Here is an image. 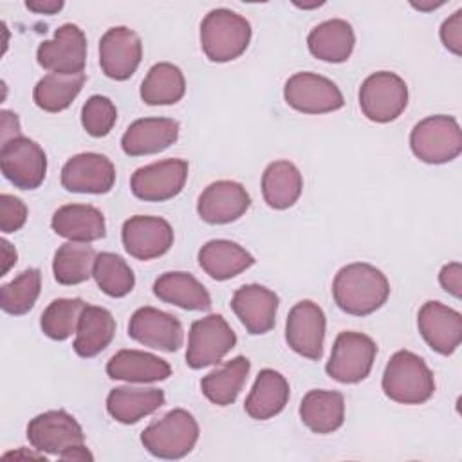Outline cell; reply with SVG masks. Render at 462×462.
I'll list each match as a JSON object with an SVG mask.
<instances>
[{"mask_svg": "<svg viewBox=\"0 0 462 462\" xmlns=\"http://www.w3.org/2000/svg\"><path fill=\"white\" fill-rule=\"evenodd\" d=\"M332 296L343 312L368 316L386 303L390 282L381 269L365 262H354L336 273Z\"/></svg>", "mask_w": 462, "mask_h": 462, "instance_id": "6da1fadb", "label": "cell"}, {"mask_svg": "<svg viewBox=\"0 0 462 462\" xmlns=\"http://www.w3.org/2000/svg\"><path fill=\"white\" fill-rule=\"evenodd\" d=\"M29 444L47 455L61 460H92V453L85 448V433L79 422L65 410H49L27 424Z\"/></svg>", "mask_w": 462, "mask_h": 462, "instance_id": "7a4b0ae2", "label": "cell"}, {"mask_svg": "<svg viewBox=\"0 0 462 462\" xmlns=\"http://www.w3.org/2000/svg\"><path fill=\"white\" fill-rule=\"evenodd\" d=\"M381 386L393 402L422 404L435 393V377L420 356L397 350L384 366Z\"/></svg>", "mask_w": 462, "mask_h": 462, "instance_id": "3957f363", "label": "cell"}, {"mask_svg": "<svg viewBox=\"0 0 462 462\" xmlns=\"http://www.w3.org/2000/svg\"><path fill=\"white\" fill-rule=\"evenodd\" d=\"M249 42L251 23L231 9H211L200 23V45L209 61H233L245 52Z\"/></svg>", "mask_w": 462, "mask_h": 462, "instance_id": "277c9868", "label": "cell"}, {"mask_svg": "<svg viewBox=\"0 0 462 462\" xmlns=\"http://www.w3.org/2000/svg\"><path fill=\"white\" fill-rule=\"evenodd\" d=\"M199 433L200 430L195 417L184 408H175L146 426L141 433V442L150 455L177 460L191 453Z\"/></svg>", "mask_w": 462, "mask_h": 462, "instance_id": "5b68a950", "label": "cell"}, {"mask_svg": "<svg viewBox=\"0 0 462 462\" xmlns=\"http://www.w3.org/2000/svg\"><path fill=\"white\" fill-rule=\"evenodd\" d=\"M413 155L426 164H444L462 152V130L453 116H428L410 134Z\"/></svg>", "mask_w": 462, "mask_h": 462, "instance_id": "8992f818", "label": "cell"}, {"mask_svg": "<svg viewBox=\"0 0 462 462\" xmlns=\"http://www.w3.org/2000/svg\"><path fill=\"white\" fill-rule=\"evenodd\" d=\"M375 356L377 345L370 336L346 330L337 334L325 370L337 383L356 384L368 377Z\"/></svg>", "mask_w": 462, "mask_h": 462, "instance_id": "52a82bcc", "label": "cell"}, {"mask_svg": "<svg viewBox=\"0 0 462 462\" xmlns=\"http://www.w3.org/2000/svg\"><path fill=\"white\" fill-rule=\"evenodd\" d=\"M236 345V334L220 314H209L191 323L188 334L186 365L200 370L218 365Z\"/></svg>", "mask_w": 462, "mask_h": 462, "instance_id": "ba28073f", "label": "cell"}, {"mask_svg": "<svg viewBox=\"0 0 462 462\" xmlns=\"http://www.w3.org/2000/svg\"><path fill=\"white\" fill-rule=\"evenodd\" d=\"M406 105L408 85L395 72H374L359 87L361 112L374 123H390L397 119Z\"/></svg>", "mask_w": 462, "mask_h": 462, "instance_id": "9c48e42d", "label": "cell"}, {"mask_svg": "<svg viewBox=\"0 0 462 462\" xmlns=\"http://www.w3.org/2000/svg\"><path fill=\"white\" fill-rule=\"evenodd\" d=\"M0 168L14 188L36 189L47 175V155L36 141L14 137L2 144Z\"/></svg>", "mask_w": 462, "mask_h": 462, "instance_id": "30bf717a", "label": "cell"}, {"mask_svg": "<svg viewBox=\"0 0 462 462\" xmlns=\"http://www.w3.org/2000/svg\"><path fill=\"white\" fill-rule=\"evenodd\" d=\"M285 103L301 114H327L339 110L345 103L339 87L314 72H296L283 87Z\"/></svg>", "mask_w": 462, "mask_h": 462, "instance_id": "8fae6325", "label": "cell"}, {"mask_svg": "<svg viewBox=\"0 0 462 462\" xmlns=\"http://www.w3.org/2000/svg\"><path fill=\"white\" fill-rule=\"evenodd\" d=\"M188 161L164 159L137 168L130 179L132 193L146 202H164L177 197L188 179Z\"/></svg>", "mask_w": 462, "mask_h": 462, "instance_id": "7c38bea8", "label": "cell"}, {"mask_svg": "<svg viewBox=\"0 0 462 462\" xmlns=\"http://www.w3.org/2000/svg\"><path fill=\"white\" fill-rule=\"evenodd\" d=\"M36 61L49 72L83 74L87 63V36L76 23H63L52 40H45L36 49Z\"/></svg>", "mask_w": 462, "mask_h": 462, "instance_id": "4fadbf2b", "label": "cell"}, {"mask_svg": "<svg viewBox=\"0 0 462 462\" xmlns=\"http://www.w3.org/2000/svg\"><path fill=\"white\" fill-rule=\"evenodd\" d=\"M327 319L323 309L310 301H298L285 321V341L300 356L318 361L323 356Z\"/></svg>", "mask_w": 462, "mask_h": 462, "instance_id": "5bb4252c", "label": "cell"}, {"mask_svg": "<svg viewBox=\"0 0 462 462\" xmlns=\"http://www.w3.org/2000/svg\"><path fill=\"white\" fill-rule=\"evenodd\" d=\"M121 240L130 256L146 262L170 251L173 245V229L162 217L135 215L125 220Z\"/></svg>", "mask_w": 462, "mask_h": 462, "instance_id": "9a60e30c", "label": "cell"}, {"mask_svg": "<svg viewBox=\"0 0 462 462\" xmlns=\"http://www.w3.org/2000/svg\"><path fill=\"white\" fill-rule=\"evenodd\" d=\"M143 58L139 34L125 25L110 27L99 40V65L106 78L125 81L137 70Z\"/></svg>", "mask_w": 462, "mask_h": 462, "instance_id": "2e32d148", "label": "cell"}, {"mask_svg": "<svg viewBox=\"0 0 462 462\" xmlns=\"http://www.w3.org/2000/svg\"><path fill=\"white\" fill-rule=\"evenodd\" d=\"M114 182L116 168L103 153H76L61 168V186L72 193L103 195L114 188Z\"/></svg>", "mask_w": 462, "mask_h": 462, "instance_id": "e0dca14e", "label": "cell"}, {"mask_svg": "<svg viewBox=\"0 0 462 462\" xmlns=\"http://www.w3.org/2000/svg\"><path fill=\"white\" fill-rule=\"evenodd\" d=\"M128 336L153 350L177 352L184 343L180 321L155 307H139L128 321Z\"/></svg>", "mask_w": 462, "mask_h": 462, "instance_id": "ac0fdd59", "label": "cell"}, {"mask_svg": "<svg viewBox=\"0 0 462 462\" xmlns=\"http://www.w3.org/2000/svg\"><path fill=\"white\" fill-rule=\"evenodd\" d=\"M422 339L440 356H451L462 341V314L440 301H426L417 314Z\"/></svg>", "mask_w": 462, "mask_h": 462, "instance_id": "d6986e66", "label": "cell"}, {"mask_svg": "<svg viewBox=\"0 0 462 462\" xmlns=\"http://www.w3.org/2000/svg\"><path fill=\"white\" fill-rule=\"evenodd\" d=\"M278 303V294L258 283L238 287L231 298L233 312L253 336L267 334L274 327Z\"/></svg>", "mask_w": 462, "mask_h": 462, "instance_id": "ffe728a7", "label": "cell"}, {"mask_svg": "<svg viewBox=\"0 0 462 462\" xmlns=\"http://www.w3.org/2000/svg\"><path fill=\"white\" fill-rule=\"evenodd\" d=\"M251 206L247 189L236 180L211 182L197 200V213L208 224H229L238 220Z\"/></svg>", "mask_w": 462, "mask_h": 462, "instance_id": "44dd1931", "label": "cell"}, {"mask_svg": "<svg viewBox=\"0 0 462 462\" xmlns=\"http://www.w3.org/2000/svg\"><path fill=\"white\" fill-rule=\"evenodd\" d=\"M179 121L171 117L135 119L123 134L121 148L130 157L159 153L179 139Z\"/></svg>", "mask_w": 462, "mask_h": 462, "instance_id": "7402d4cb", "label": "cell"}, {"mask_svg": "<svg viewBox=\"0 0 462 462\" xmlns=\"http://www.w3.org/2000/svg\"><path fill=\"white\" fill-rule=\"evenodd\" d=\"M51 227L69 242H94L106 235L101 209L90 204H65L51 218Z\"/></svg>", "mask_w": 462, "mask_h": 462, "instance_id": "603a6c76", "label": "cell"}, {"mask_svg": "<svg viewBox=\"0 0 462 462\" xmlns=\"http://www.w3.org/2000/svg\"><path fill=\"white\" fill-rule=\"evenodd\" d=\"M106 375L126 383H157L171 375V366L155 354L123 348L108 359Z\"/></svg>", "mask_w": 462, "mask_h": 462, "instance_id": "cb8c5ba5", "label": "cell"}, {"mask_svg": "<svg viewBox=\"0 0 462 462\" xmlns=\"http://www.w3.org/2000/svg\"><path fill=\"white\" fill-rule=\"evenodd\" d=\"M199 265L217 282H226L254 263V256L236 242L217 238L199 249Z\"/></svg>", "mask_w": 462, "mask_h": 462, "instance_id": "d4e9b609", "label": "cell"}, {"mask_svg": "<svg viewBox=\"0 0 462 462\" xmlns=\"http://www.w3.org/2000/svg\"><path fill=\"white\" fill-rule=\"evenodd\" d=\"M356 45L352 25L343 18H332L318 23L307 36L310 54L327 63H343L350 58Z\"/></svg>", "mask_w": 462, "mask_h": 462, "instance_id": "484cf974", "label": "cell"}, {"mask_svg": "<svg viewBox=\"0 0 462 462\" xmlns=\"http://www.w3.org/2000/svg\"><path fill=\"white\" fill-rule=\"evenodd\" d=\"M289 395V381L280 372L263 368L254 379V384L244 402V410L254 420H267L285 408Z\"/></svg>", "mask_w": 462, "mask_h": 462, "instance_id": "4316f807", "label": "cell"}, {"mask_svg": "<svg viewBox=\"0 0 462 462\" xmlns=\"http://www.w3.org/2000/svg\"><path fill=\"white\" fill-rule=\"evenodd\" d=\"M301 422L318 435L339 430L345 422V397L334 390H310L300 404Z\"/></svg>", "mask_w": 462, "mask_h": 462, "instance_id": "83f0119b", "label": "cell"}, {"mask_svg": "<svg viewBox=\"0 0 462 462\" xmlns=\"http://www.w3.org/2000/svg\"><path fill=\"white\" fill-rule=\"evenodd\" d=\"M153 294L170 305L184 310H209L211 296L208 289L189 273L168 271L153 282Z\"/></svg>", "mask_w": 462, "mask_h": 462, "instance_id": "f1b7e54d", "label": "cell"}, {"mask_svg": "<svg viewBox=\"0 0 462 462\" xmlns=\"http://www.w3.org/2000/svg\"><path fill=\"white\" fill-rule=\"evenodd\" d=\"M166 397L159 388L119 386L106 395V411L121 424H135L164 406Z\"/></svg>", "mask_w": 462, "mask_h": 462, "instance_id": "f546056e", "label": "cell"}, {"mask_svg": "<svg viewBox=\"0 0 462 462\" xmlns=\"http://www.w3.org/2000/svg\"><path fill=\"white\" fill-rule=\"evenodd\" d=\"M116 336V319L110 310L97 305H87L81 312L76 339H74V352L79 357H94L101 354Z\"/></svg>", "mask_w": 462, "mask_h": 462, "instance_id": "4dcf8cb0", "label": "cell"}, {"mask_svg": "<svg viewBox=\"0 0 462 462\" xmlns=\"http://www.w3.org/2000/svg\"><path fill=\"white\" fill-rule=\"evenodd\" d=\"M303 189L300 170L289 161L271 162L262 175V195L269 208L287 209L294 206Z\"/></svg>", "mask_w": 462, "mask_h": 462, "instance_id": "1f68e13d", "label": "cell"}, {"mask_svg": "<svg viewBox=\"0 0 462 462\" xmlns=\"http://www.w3.org/2000/svg\"><path fill=\"white\" fill-rule=\"evenodd\" d=\"M251 370V363L244 356H236L226 361L217 370L209 372L200 381V390L206 399L217 406H229L236 401L247 374Z\"/></svg>", "mask_w": 462, "mask_h": 462, "instance_id": "d6a6232c", "label": "cell"}, {"mask_svg": "<svg viewBox=\"0 0 462 462\" xmlns=\"http://www.w3.org/2000/svg\"><path fill=\"white\" fill-rule=\"evenodd\" d=\"M186 94V79L182 70L170 63L161 61L150 67L141 83L139 96L146 105H175Z\"/></svg>", "mask_w": 462, "mask_h": 462, "instance_id": "836d02e7", "label": "cell"}, {"mask_svg": "<svg viewBox=\"0 0 462 462\" xmlns=\"http://www.w3.org/2000/svg\"><path fill=\"white\" fill-rule=\"evenodd\" d=\"M96 249L85 242H65L58 247L52 260L54 280L60 285H78L92 276Z\"/></svg>", "mask_w": 462, "mask_h": 462, "instance_id": "e575fe53", "label": "cell"}, {"mask_svg": "<svg viewBox=\"0 0 462 462\" xmlns=\"http://www.w3.org/2000/svg\"><path fill=\"white\" fill-rule=\"evenodd\" d=\"M85 85V74H56L43 76L32 90V99L45 112H61L72 105Z\"/></svg>", "mask_w": 462, "mask_h": 462, "instance_id": "d590c367", "label": "cell"}, {"mask_svg": "<svg viewBox=\"0 0 462 462\" xmlns=\"http://www.w3.org/2000/svg\"><path fill=\"white\" fill-rule=\"evenodd\" d=\"M92 278L97 287L110 298H123L132 292L135 276L130 265L116 253H97Z\"/></svg>", "mask_w": 462, "mask_h": 462, "instance_id": "8d00e7d4", "label": "cell"}, {"mask_svg": "<svg viewBox=\"0 0 462 462\" xmlns=\"http://www.w3.org/2000/svg\"><path fill=\"white\" fill-rule=\"evenodd\" d=\"M85 307L87 303L81 298H58L51 301L40 318L42 332L54 341H65L76 334Z\"/></svg>", "mask_w": 462, "mask_h": 462, "instance_id": "74e56055", "label": "cell"}, {"mask_svg": "<svg viewBox=\"0 0 462 462\" xmlns=\"http://www.w3.org/2000/svg\"><path fill=\"white\" fill-rule=\"evenodd\" d=\"M40 289H42L40 269H34V267L25 269L14 280L2 285L0 289L2 310L11 316L27 314L34 307L40 296Z\"/></svg>", "mask_w": 462, "mask_h": 462, "instance_id": "f35d334b", "label": "cell"}, {"mask_svg": "<svg viewBox=\"0 0 462 462\" xmlns=\"http://www.w3.org/2000/svg\"><path fill=\"white\" fill-rule=\"evenodd\" d=\"M117 121V108L110 97L94 94L81 108V125L92 137H105Z\"/></svg>", "mask_w": 462, "mask_h": 462, "instance_id": "ab89813d", "label": "cell"}, {"mask_svg": "<svg viewBox=\"0 0 462 462\" xmlns=\"http://www.w3.org/2000/svg\"><path fill=\"white\" fill-rule=\"evenodd\" d=\"M27 206L22 199L9 195V193H2L0 195V229L2 233H14L18 229L23 227L25 220H27Z\"/></svg>", "mask_w": 462, "mask_h": 462, "instance_id": "60d3db41", "label": "cell"}, {"mask_svg": "<svg viewBox=\"0 0 462 462\" xmlns=\"http://www.w3.org/2000/svg\"><path fill=\"white\" fill-rule=\"evenodd\" d=\"M440 40L448 51L460 56L462 54V9H457L440 25Z\"/></svg>", "mask_w": 462, "mask_h": 462, "instance_id": "b9f144b4", "label": "cell"}, {"mask_svg": "<svg viewBox=\"0 0 462 462\" xmlns=\"http://www.w3.org/2000/svg\"><path fill=\"white\" fill-rule=\"evenodd\" d=\"M439 283L455 298L462 296V265L458 262L446 263L439 273Z\"/></svg>", "mask_w": 462, "mask_h": 462, "instance_id": "7bdbcfd3", "label": "cell"}, {"mask_svg": "<svg viewBox=\"0 0 462 462\" xmlns=\"http://www.w3.org/2000/svg\"><path fill=\"white\" fill-rule=\"evenodd\" d=\"M0 137H2V144L14 139V137H22V130H20V121H18V116L14 112H9V110H2L0 112Z\"/></svg>", "mask_w": 462, "mask_h": 462, "instance_id": "ee69618b", "label": "cell"}, {"mask_svg": "<svg viewBox=\"0 0 462 462\" xmlns=\"http://www.w3.org/2000/svg\"><path fill=\"white\" fill-rule=\"evenodd\" d=\"M25 7L36 14H56L63 9L61 0H27Z\"/></svg>", "mask_w": 462, "mask_h": 462, "instance_id": "f6af8a7d", "label": "cell"}, {"mask_svg": "<svg viewBox=\"0 0 462 462\" xmlns=\"http://www.w3.org/2000/svg\"><path fill=\"white\" fill-rule=\"evenodd\" d=\"M2 254H4V267H2V274H7V271L16 263V249L4 238L2 240Z\"/></svg>", "mask_w": 462, "mask_h": 462, "instance_id": "bcb514c9", "label": "cell"}, {"mask_svg": "<svg viewBox=\"0 0 462 462\" xmlns=\"http://www.w3.org/2000/svg\"><path fill=\"white\" fill-rule=\"evenodd\" d=\"M440 5H444V2H426V4H415V2H411V7H415V9H419V11H424V13H428V11H433V9H437V7H440Z\"/></svg>", "mask_w": 462, "mask_h": 462, "instance_id": "7dc6e473", "label": "cell"}, {"mask_svg": "<svg viewBox=\"0 0 462 462\" xmlns=\"http://www.w3.org/2000/svg\"><path fill=\"white\" fill-rule=\"evenodd\" d=\"M294 5H296V7H301V9H312V7L323 5V2H314V4H298V2H294Z\"/></svg>", "mask_w": 462, "mask_h": 462, "instance_id": "c3c4849f", "label": "cell"}]
</instances>
